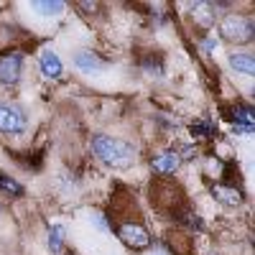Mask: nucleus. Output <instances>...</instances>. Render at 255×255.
<instances>
[{"mask_svg":"<svg viewBox=\"0 0 255 255\" xmlns=\"http://www.w3.org/2000/svg\"><path fill=\"white\" fill-rule=\"evenodd\" d=\"M92 151L108 166H130L133 158H135L133 145H128L125 140H118V138H110V135H95L92 138Z\"/></svg>","mask_w":255,"mask_h":255,"instance_id":"1","label":"nucleus"},{"mask_svg":"<svg viewBox=\"0 0 255 255\" xmlns=\"http://www.w3.org/2000/svg\"><path fill=\"white\" fill-rule=\"evenodd\" d=\"M220 33L227 41H253V20L245 15H225Z\"/></svg>","mask_w":255,"mask_h":255,"instance_id":"2","label":"nucleus"},{"mask_svg":"<svg viewBox=\"0 0 255 255\" xmlns=\"http://www.w3.org/2000/svg\"><path fill=\"white\" fill-rule=\"evenodd\" d=\"M118 238L128 245V248H135V250H145L151 245V235L140 222H120L118 225Z\"/></svg>","mask_w":255,"mask_h":255,"instance_id":"3","label":"nucleus"},{"mask_svg":"<svg viewBox=\"0 0 255 255\" xmlns=\"http://www.w3.org/2000/svg\"><path fill=\"white\" fill-rule=\"evenodd\" d=\"M20 67H23V54L20 51H8L0 56V82L3 84H15L20 79Z\"/></svg>","mask_w":255,"mask_h":255,"instance_id":"4","label":"nucleus"},{"mask_svg":"<svg viewBox=\"0 0 255 255\" xmlns=\"http://www.w3.org/2000/svg\"><path fill=\"white\" fill-rule=\"evenodd\" d=\"M26 120L18 110L8 108V105H0V130L3 133H23Z\"/></svg>","mask_w":255,"mask_h":255,"instance_id":"5","label":"nucleus"},{"mask_svg":"<svg viewBox=\"0 0 255 255\" xmlns=\"http://www.w3.org/2000/svg\"><path fill=\"white\" fill-rule=\"evenodd\" d=\"M74 67L79 72H84V74H95V72L105 69L108 64H105L97 54H92V51H77L74 54Z\"/></svg>","mask_w":255,"mask_h":255,"instance_id":"6","label":"nucleus"},{"mask_svg":"<svg viewBox=\"0 0 255 255\" xmlns=\"http://www.w3.org/2000/svg\"><path fill=\"white\" fill-rule=\"evenodd\" d=\"M212 194L217 197V202L227 204V207H238L243 204V191L235 186H227V184H215L212 186Z\"/></svg>","mask_w":255,"mask_h":255,"instance_id":"7","label":"nucleus"},{"mask_svg":"<svg viewBox=\"0 0 255 255\" xmlns=\"http://www.w3.org/2000/svg\"><path fill=\"white\" fill-rule=\"evenodd\" d=\"M41 72H44L49 79H59L64 67H61V59L54 54V51H44L41 54Z\"/></svg>","mask_w":255,"mask_h":255,"instance_id":"8","label":"nucleus"},{"mask_svg":"<svg viewBox=\"0 0 255 255\" xmlns=\"http://www.w3.org/2000/svg\"><path fill=\"white\" fill-rule=\"evenodd\" d=\"M179 163H181V156H179V153H174V151L158 153V156L153 158V168H156L158 174H171Z\"/></svg>","mask_w":255,"mask_h":255,"instance_id":"9","label":"nucleus"},{"mask_svg":"<svg viewBox=\"0 0 255 255\" xmlns=\"http://www.w3.org/2000/svg\"><path fill=\"white\" fill-rule=\"evenodd\" d=\"M230 67L240 74H245V77L255 74V61H253L250 54H230Z\"/></svg>","mask_w":255,"mask_h":255,"instance_id":"10","label":"nucleus"},{"mask_svg":"<svg viewBox=\"0 0 255 255\" xmlns=\"http://www.w3.org/2000/svg\"><path fill=\"white\" fill-rule=\"evenodd\" d=\"M194 8H197V23H199L202 28H209L212 23H215V13H212V8H215V5L199 3V5H194Z\"/></svg>","mask_w":255,"mask_h":255,"instance_id":"11","label":"nucleus"},{"mask_svg":"<svg viewBox=\"0 0 255 255\" xmlns=\"http://www.w3.org/2000/svg\"><path fill=\"white\" fill-rule=\"evenodd\" d=\"M31 8H33L36 13H41L44 18H51V15H56V13L64 10V3H46V0H36Z\"/></svg>","mask_w":255,"mask_h":255,"instance_id":"12","label":"nucleus"},{"mask_svg":"<svg viewBox=\"0 0 255 255\" xmlns=\"http://www.w3.org/2000/svg\"><path fill=\"white\" fill-rule=\"evenodd\" d=\"M61 245H64V230L56 225V227H51V230H49V248H51L54 253H59V250H61Z\"/></svg>","mask_w":255,"mask_h":255,"instance_id":"13","label":"nucleus"},{"mask_svg":"<svg viewBox=\"0 0 255 255\" xmlns=\"http://www.w3.org/2000/svg\"><path fill=\"white\" fill-rule=\"evenodd\" d=\"M0 189L10 191V194H23V186H20V184H18L15 179L5 176V174H0Z\"/></svg>","mask_w":255,"mask_h":255,"instance_id":"14","label":"nucleus"},{"mask_svg":"<svg viewBox=\"0 0 255 255\" xmlns=\"http://www.w3.org/2000/svg\"><path fill=\"white\" fill-rule=\"evenodd\" d=\"M191 133L199 135V138H202V135H212V125H207V123H202V125H199V123H197L194 128H191Z\"/></svg>","mask_w":255,"mask_h":255,"instance_id":"15","label":"nucleus"}]
</instances>
